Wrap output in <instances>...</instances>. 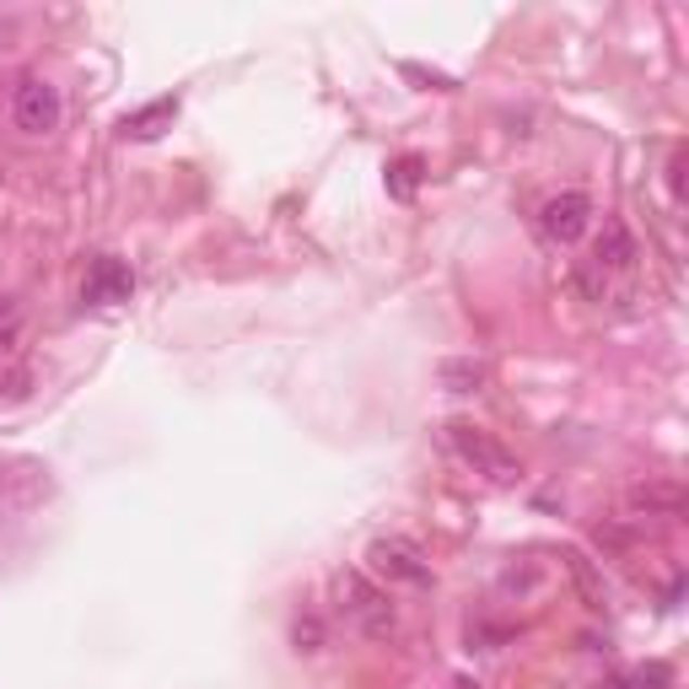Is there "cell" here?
<instances>
[{
  "label": "cell",
  "mask_w": 689,
  "mask_h": 689,
  "mask_svg": "<svg viewBox=\"0 0 689 689\" xmlns=\"http://www.w3.org/2000/svg\"><path fill=\"white\" fill-rule=\"evenodd\" d=\"M340 598H345V614L356 620V630H361V636H372V641H388V636L399 630L394 598H388L378 582H367L361 571H340Z\"/></svg>",
  "instance_id": "6da1fadb"
},
{
  "label": "cell",
  "mask_w": 689,
  "mask_h": 689,
  "mask_svg": "<svg viewBox=\"0 0 689 689\" xmlns=\"http://www.w3.org/2000/svg\"><path fill=\"white\" fill-rule=\"evenodd\" d=\"M447 447H452L474 474H485L490 485H512V480H518V458H512L490 431H480V425H469V420H452V425H447Z\"/></svg>",
  "instance_id": "7a4b0ae2"
},
{
  "label": "cell",
  "mask_w": 689,
  "mask_h": 689,
  "mask_svg": "<svg viewBox=\"0 0 689 689\" xmlns=\"http://www.w3.org/2000/svg\"><path fill=\"white\" fill-rule=\"evenodd\" d=\"M60 114H65V103H60V87H49V81H22V87L11 92V125H16L22 136H49V130H60Z\"/></svg>",
  "instance_id": "3957f363"
},
{
  "label": "cell",
  "mask_w": 689,
  "mask_h": 689,
  "mask_svg": "<svg viewBox=\"0 0 689 689\" xmlns=\"http://www.w3.org/2000/svg\"><path fill=\"white\" fill-rule=\"evenodd\" d=\"M587 221H592V200H587L582 189L550 194V200L539 205V232H545V243H554V248H571V243L587 232Z\"/></svg>",
  "instance_id": "277c9868"
},
{
  "label": "cell",
  "mask_w": 689,
  "mask_h": 689,
  "mask_svg": "<svg viewBox=\"0 0 689 689\" xmlns=\"http://www.w3.org/2000/svg\"><path fill=\"white\" fill-rule=\"evenodd\" d=\"M367 565H372L383 582H410V587H425V582H431V565H425V554L414 550L410 539H399V534H388V539H372V550H367Z\"/></svg>",
  "instance_id": "5b68a950"
},
{
  "label": "cell",
  "mask_w": 689,
  "mask_h": 689,
  "mask_svg": "<svg viewBox=\"0 0 689 689\" xmlns=\"http://www.w3.org/2000/svg\"><path fill=\"white\" fill-rule=\"evenodd\" d=\"M130 291H136V270L114 254L92 259V270L81 280V302H92V307H119V302H130Z\"/></svg>",
  "instance_id": "8992f818"
},
{
  "label": "cell",
  "mask_w": 689,
  "mask_h": 689,
  "mask_svg": "<svg viewBox=\"0 0 689 689\" xmlns=\"http://www.w3.org/2000/svg\"><path fill=\"white\" fill-rule=\"evenodd\" d=\"M592 265L609 276V270H630L636 265V238H630V227L620 221V216H609L603 221V232H598V243H592Z\"/></svg>",
  "instance_id": "52a82bcc"
},
{
  "label": "cell",
  "mask_w": 689,
  "mask_h": 689,
  "mask_svg": "<svg viewBox=\"0 0 689 689\" xmlns=\"http://www.w3.org/2000/svg\"><path fill=\"white\" fill-rule=\"evenodd\" d=\"M173 119H178V98H156V103H145V109H136V114H125L119 136L125 140H156Z\"/></svg>",
  "instance_id": "ba28073f"
},
{
  "label": "cell",
  "mask_w": 689,
  "mask_h": 689,
  "mask_svg": "<svg viewBox=\"0 0 689 689\" xmlns=\"http://www.w3.org/2000/svg\"><path fill=\"white\" fill-rule=\"evenodd\" d=\"M630 507L647 512V518H679L685 512V490L679 485H636L630 490Z\"/></svg>",
  "instance_id": "9c48e42d"
},
{
  "label": "cell",
  "mask_w": 689,
  "mask_h": 689,
  "mask_svg": "<svg viewBox=\"0 0 689 689\" xmlns=\"http://www.w3.org/2000/svg\"><path fill=\"white\" fill-rule=\"evenodd\" d=\"M485 361H474V356H452V361H442V383L452 388V394H480L485 388Z\"/></svg>",
  "instance_id": "30bf717a"
},
{
  "label": "cell",
  "mask_w": 689,
  "mask_h": 689,
  "mask_svg": "<svg viewBox=\"0 0 689 689\" xmlns=\"http://www.w3.org/2000/svg\"><path fill=\"white\" fill-rule=\"evenodd\" d=\"M565 571H571V576H576V587H582V603H587V609H603V603H609V592H603V582H598V571H592V560H587V554H565Z\"/></svg>",
  "instance_id": "8fae6325"
},
{
  "label": "cell",
  "mask_w": 689,
  "mask_h": 689,
  "mask_svg": "<svg viewBox=\"0 0 689 689\" xmlns=\"http://www.w3.org/2000/svg\"><path fill=\"white\" fill-rule=\"evenodd\" d=\"M414 183H420V156H399V162L388 167V194H394V200H410Z\"/></svg>",
  "instance_id": "7c38bea8"
},
{
  "label": "cell",
  "mask_w": 689,
  "mask_h": 689,
  "mask_svg": "<svg viewBox=\"0 0 689 689\" xmlns=\"http://www.w3.org/2000/svg\"><path fill=\"white\" fill-rule=\"evenodd\" d=\"M674 685V668L668 663H647V668H636V674H625L620 689H668Z\"/></svg>",
  "instance_id": "4fadbf2b"
},
{
  "label": "cell",
  "mask_w": 689,
  "mask_h": 689,
  "mask_svg": "<svg viewBox=\"0 0 689 689\" xmlns=\"http://www.w3.org/2000/svg\"><path fill=\"white\" fill-rule=\"evenodd\" d=\"M291 641H296V652H318V647H323V620H318V614H296Z\"/></svg>",
  "instance_id": "5bb4252c"
},
{
  "label": "cell",
  "mask_w": 689,
  "mask_h": 689,
  "mask_svg": "<svg viewBox=\"0 0 689 689\" xmlns=\"http://www.w3.org/2000/svg\"><path fill=\"white\" fill-rule=\"evenodd\" d=\"M668 183H674V194H685V151H674V162H668Z\"/></svg>",
  "instance_id": "9a60e30c"
}]
</instances>
